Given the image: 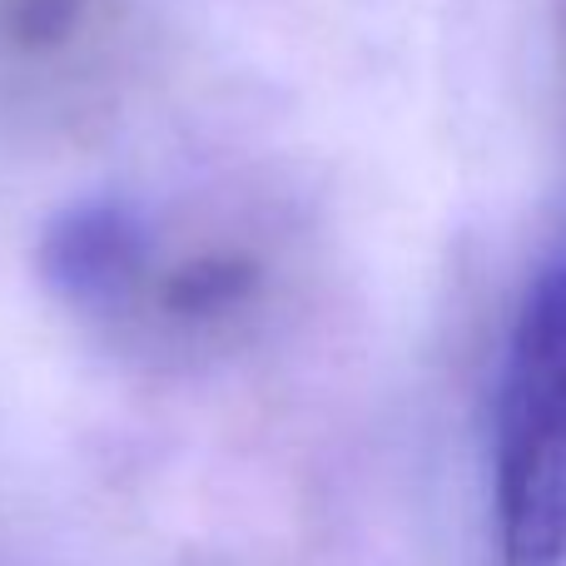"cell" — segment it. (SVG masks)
I'll return each instance as SVG.
<instances>
[{"label":"cell","instance_id":"277c9868","mask_svg":"<svg viewBox=\"0 0 566 566\" xmlns=\"http://www.w3.org/2000/svg\"><path fill=\"white\" fill-rule=\"evenodd\" d=\"M75 20V0H6V30L25 45L60 40Z\"/></svg>","mask_w":566,"mask_h":566},{"label":"cell","instance_id":"7a4b0ae2","mask_svg":"<svg viewBox=\"0 0 566 566\" xmlns=\"http://www.w3.org/2000/svg\"><path fill=\"white\" fill-rule=\"evenodd\" d=\"M40 279L75 313H125L145 293L149 234L129 205H70L40 239Z\"/></svg>","mask_w":566,"mask_h":566},{"label":"cell","instance_id":"3957f363","mask_svg":"<svg viewBox=\"0 0 566 566\" xmlns=\"http://www.w3.org/2000/svg\"><path fill=\"white\" fill-rule=\"evenodd\" d=\"M259 283V269L239 254H209L195 259V264L175 269L165 283H159V308L179 323H209L234 313L239 303H249Z\"/></svg>","mask_w":566,"mask_h":566},{"label":"cell","instance_id":"6da1fadb","mask_svg":"<svg viewBox=\"0 0 566 566\" xmlns=\"http://www.w3.org/2000/svg\"><path fill=\"white\" fill-rule=\"evenodd\" d=\"M502 566H566V244L512 323L497 392Z\"/></svg>","mask_w":566,"mask_h":566}]
</instances>
